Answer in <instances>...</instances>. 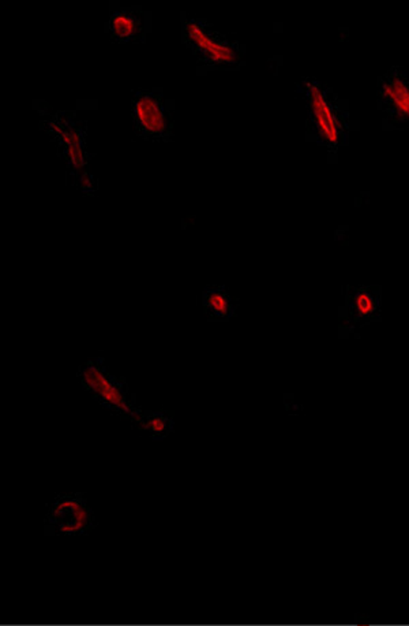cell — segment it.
Here are the masks:
<instances>
[{
	"mask_svg": "<svg viewBox=\"0 0 409 626\" xmlns=\"http://www.w3.org/2000/svg\"><path fill=\"white\" fill-rule=\"evenodd\" d=\"M182 41L196 57L199 69L238 70L245 55V46L219 32L204 18L183 14Z\"/></svg>",
	"mask_w": 409,
	"mask_h": 626,
	"instance_id": "obj_1",
	"label": "cell"
},
{
	"mask_svg": "<svg viewBox=\"0 0 409 626\" xmlns=\"http://www.w3.org/2000/svg\"><path fill=\"white\" fill-rule=\"evenodd\" d=\"M40 127L57 145L60 156L67 163L68 172L75 181L89 175V161L91 154L86 146V122L80 120L72 111L48 109L47 104L38 109Z\"/></svg>",
	"mask_w": 409,
	"mask_h": 626,
	"instance_id": "obj_2",
	"label": "cell"
},
{
	"mask_svg": "<svg viewBox=\"0 0 409 626\" xmlns=\"http://www.w3.org/2000/svg\"><path fill=\"white\" fill-rule=\"evenodd\" d=\"M81 386L107 410L128 419L133 423L140 413L141 408L135 405V398L128 392L127 382L117 378L102 364L101 358H91L78 369Z\"/></svg>",
	"mask_w": 409,
	"mask_h": 626,
	"instance_id": "obj_3",
	"label": "cell"
},
{
	"mask_svg": "<svg viewBox=\"0 0 409 626\" xmlns=\"http://www.w3.org/2000/svg\"><path fill=\"white\" fill-rule=\"evenodd\" d=\"M131 119L138 137L168 143L174 137V117L162 89H136L131 99Z\"/></svg>",
	"mask_w": 409,
	"mask_h": 626,
	"instance_id": "obj_4",
	"label": "cell"
},
{
	"mask_svg": "<svg viewBox=\"0 0 409 626\" xmlns=\"http://www.w3.org/2000/svg\"><path fill=\"white\" fill-rule=\"evenodd\" d=\"M96 526L93 509L81 492L57 495L47 507L46 535H89Z\"/></svg>",
	"mask_w": 409,
	"mask_h": 626,
	"instance_id": "obj_5",
	"label": "cell"
},
{
	"mask_svg": "<svg viewBox=\"0 0 409 626\" xmlns=\"http://www.w3.org/2000/svg\"><path fill=\"white\" fill-rule=\"evenodd\" d=\"M303 93L317 138L325 145L337 146L344 137L345 128L332 93L316 80L304 81Z\"/></svg>",
	"mask_w": 409,
	"mask_h": 626,
	"instance_id": "obj_6",
	"label": "cell"
},
{
	"mask_svg": "<svg viewBox=\"0 0 409 626\" xmlns=\"http://www.w3.org/2000/svg\"><path fill=\"white\" fill-rule=\"evenodd\" d=\"M111 40L117 44L144 43L145 26L140 7L115 10L109 20Z\"/></svg>",
	"mask_w": 409,
	"mask_h": 626,
	"instance_id": "obj_7",
	"label": "cell"
},
{
	"mask_svg": "<svg viewBox=\"0 0 409 626\" xmlns=\"http://www.w3.org/2000/svg\"><path fill=\"white\" fill-rule=\"evenodd\" d=\"M381 98L387 111L398 122L409 123V77L404 73H390L382 84Z\"/></svg>",
	"mask_w": 409,
	"mask_h": 626,
	"instance_id": "obj_8",
	"label": "cell"
},
{
	"mask_svg": "<svg viewBox=\"0 0 409 626\" xmlns=\"http://www.w3.org/2000/svg\"><path fill=\"white\" fill-rule=\"evenodd\" d=\"M202 308L209 323H220L235 316L236 304L227 287L213 285L202 292Z\"/></svg>",
	"mask_w": 409,
	"mask_h": 626,
	"instance_id": "obj_9",
	"label": "cell"
},
{
	"mask_svg": "<svg viewBox=\"0 0 409 626\" xmlns=\"http://www.w3.org/2000/svg\"><path fill=\"white\" fill-rule=\"evenodd\" d=\"M379 301L377 295L366 289L351 293L348 298V326H355L361 322L377 321Z\"/></svg>",
	"mask_w": 409,
	"mask_h": 626,
	"instance_id": "obj_10",
	"label": "cell"
},
{
	"mask_svg": "<svg viewBox=\"0 0 409 626\" xmlns=\"http://www.w3.org/2000/svg\"><path fill=\"white\" fill-rule=\"evenodd\" d=\"M133 424L154 441H162L174 429V418L167 410H143Z\"/></svg>",
	"mask_w": 409,
	"mask_h": 626,
	"instance_id": "obj_11",
	"label": "cell"
}]
</instances>
